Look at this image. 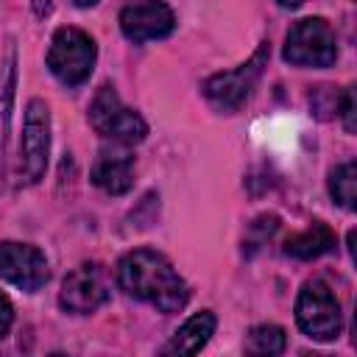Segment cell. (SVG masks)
I'll return each instance as SVG.
<instances>
[{"label": "cell", "mask_w": 357, "mask_h": 357, "mask_svg": "<svg viewBox=\"0 0 357 357\" xmlns=\"http://www.w3.org/2000/svg\"><path fill=\"white\" fill-rule=\"evenodd\" d=\"M337 59V39L324 17H304L293 22L284 39V61L296 67H332Z\"/></svg>", "instance_id": "5"}, {"label": "cell", "mask_w": 357, "mask_h": 357, "mask_svg": "<svg viewBox=\"0 0 357 357\" xmlns=\"http://www.w3.org/2000/svg\"><path fill=\"white\" fill-rule=\"evenodd\" d=\"M215 326H218V318H215V312H209V310H201V312L190 315V318L173 332V337L162 346V357H195V354L209 343Z\"/></svg>", "instance_id": "12"}, {"label": "cell", "mask_w": 357, "mask_h": 357, "mask_svg": "<svg viewBox=\"0 0 357 357\" xmlns=\"http://www.w3.org/2000/svg\"><path fill=\"white\" fill-rule=\"evenodd\" d=\"M89 123L100 137L112 139L114 145H126V148L148 137V123L142 120V114L137 109H128L114 92V86L109 84H103L95 92L89 103Z\"/></svg>", "instance_id": "2"}, {"label": "cell", "mask_w": 357, "mask_h": 357, "mask_svg": "<svg viewBox=\"0 0 357 357\" xmlns=\"http://www.w3.org/2000/svg\"><path fill=\"white\" fill-rule=\"evenodd\" d=\"M92 184L109 195L128 192L134 184V153L126 145H114V142L109 148H100L92 165Z\"/></svg>", "instance_id": "11"}, {"label": "cell", "mask_w": 357, "mask_h": 357, "mask_svg": "<svg viewBox=\"0 0 357 357\" xmlns=\"http://www.w3.org/2000/svg\"><path fill=\"white\" fill-rule=\"evenodd\" d=\"M106 301H109V282H106V271L98 262H84L64 276L59 290V304L67 312L89 315Z\"/></svg>", "instance_id": "8"}, {"label": "cell", "mask_w": 357, "mask_h": 357, "mask_svg": "<svg viewBox=\"0 0 357 357\" xmlns=\"http://www.w3.org/2000/svg\"><path fill=\"white\" fill-rule=\"evenodd\" d=\"M117 282L128 296L153 304L159 312H178L190 301L187 282L153 248L128 251L117 262Z\"/></svg>", "instance_id": "1"}, {"label": "cell", "mask_w": 357, "mask_h": 357, "mask_svg": "<svg viewBox=\"0 0 357 357\" xmlns=\"http://www.w3.org/2000/svg\"><path fill=\"white\" fill-rule=\"evenodd\" d=\"M95 59H98V47L86 31L67 25L53 33L50 50H47V67L61 84L67 86L84 84L92 75Z\"/></svg>", "instance_id": "3"}, {"label": "cell", "mask_w": 357, "mask_h": 357, "mask_svg": "<svg viewBox=\"0 0 357 357\" xmlns=\"http://www.w3.org/2000/svg\"><path fill=\"white\" fill-rule=\"evenodd\" d=\"M337 100H340V95L332 86H315L310 92V106L321 120H326V117H332V112H337Z\"/></svg>", "instance_id": "17"}, {"label": "cell", "mask_w": 357, "mask_h": 357, "mask_svg": "<svg viewBox=\"0 0 357 357\" xmlns=\"http://www.w3.org/2000/svg\"><path fill=\"white\" fill-rule=\"evenodd\" d=\"M329 195L343 209H354V198H357V165L354 162H340L329 173Z\"/></svg>", "instance_id": "16"}, {"label": "cell", "mask_w": 357, "mask_h": 357, "mask_svg": "<svg viewBox=\"0 0 357 357\" xmlns=\"http://www.w3.org/2000/svg\"><path fill=\"white\" fill-rule=\"evenodd\" d=\"M301 357H332V354H318V351H307V354H301Z\"/></svg>", "instance_id": "21"}, {"label": "cell", "mask_w": 357, "mask_h": 357, "mask_svg": "<svg viewBox=\"0 0 357 357\" xmlns=\"http://www.w3.org/2000/svg\"><path fill=\"white\" fill-rule=\"evenodd\" d=\"M50 153V112L45 100L33 98L25 109L22 137H20V178L25 184H36L47 170Z\"/></svg>", "instance_id": "7"}, {"label": "cell", "mask_w": 357, "mask_h": 357, "mask_svg": "<svg viewBox=\"0 0 357 357\" xmlns=\"http://www.w3.org/2000/svg\"><path fill=\"white\" fill-rule=\"evenodd\" d=\"M0 276L25 293H33L47 282L50 271L45 254L36 245L6 240L0 243Z\"/></svg>", "instance_id": "9"}, {"label": "cell", "mask_w": 357, "mask_h": 357, "mask_svg": "<svg viewBox=\"0 0 357 357\" xmlns=\"http://www.w3.org/2000/svg\"><path fill=\"white\" fill-rule=\"evenodd\" d=\"M296 324L312 340H335L343 329L340 304L324 279H310L296 298Z\"/></svg>", "instance_id": "4"}, {"label": "cell", "mask_w": 357, "mask_h": 357, "mask_svg": "<svg viewBox=\"0 0 357 357\" xmlns=\"http://www.w3.org/2000/svg\"><path fill=\"white\" fill-rule=\"evenodd\" d=\"M0 357H28V354H17V351H6V354H0Z\"/></svg>", "instance_id": "22"}, {"label": "cell", "mask_w": 357, "mask_h": 357, "mask_svg": "<svg viewBox=\"0 0 357 357\" xmlns=\"http://www.w3.org/2000/svg\"><path fill=\"white\" fill-rule=\"evenodd\" d=\"M268 56H271V45L262 42V45L254 50V56H251L248 61H243L240 67L209 75V78L204 81V95H206V100H209L218 112H237V109L245 103V98L251 95L257 78L262 75V70H265V64H268Z\"/></svg>", "instance_id": "6"}, {"label": "cell", "mask_w": 357, "mask_h": 357, "mask_svg": "<svg viewBox=\"0 0 357 357\" xmlns=\"http://www.w3.org/2000/svg\"><path fill=\"white\" fill-rule=\"evenodd\" d=\"M354 109H357V103H354V86H349V89L340 95V100H337V112H340L343 126H346L349 134L354 131Z\"/></svg>", "instance_id": "19"}, {"label": "cell", "mask_w": 357, "mask_h": 357, "mask_svg": "<svg viewBox=\"0 0 357 357\" xmlns=\"http://www.w3.org/2000/svg\"><path fill=\"white\" fill-rule=\"evenodd\" d=\"M11 324H14V307H11L8 296H6V293H0V337H6V335H8Z\"/></svg>", "instance_id": "20"}, {"label": "cell", "mask_w": 357, "mask_h": 357, "mask_svg": "<svg viewBox=\"0 0 357 357\" xmlns=\"http://www.w3.org/2000/svg\"><path fill=\"white\" fill-rule=\"evenodd\" d=\"M332 248H335V231L321 220H315L310 229L287 237V243H284V254L293 259H315Z\"/></svg>", "instance_id": "14"}, {"label": "cell", "mask_w": 357, "mask_h": 357, "mask_svg": "<svg viewBox=\"0 0 357 357\" xmlns=\"http://www.w3.org/2000/svg\"><path fill=\"white\" fill-rule=\"evenodd\" d=\"M14 86H17V53L14 47H8L6 56L0 59V190L6 181V139H8V123L14 106Z\"/></svg>", "instance_id": "13"}, {"label": "cell", "mask_w": 357, "mask_h": 357, "mask_svg": "<svg viewBox=\"0 0 357 357\" xmlns=\"http://www.w3.org/2000/svg\"><path fill=\"white\" fill-rule=\"evenodd\" d=\"M276 229H279V218H276V215H259V218L248 226V240H245V243H248L251 248H257V245L265 243Z\"/></svg>", "instance_id": "18"}, {"label": "cell", "mask_w": 357, "mask_h": 357, "mask_svg": "<svg viewBox=\"0 0 357 357\" xmlns=\"http://www.w3.org/2000/svg\"><path fill=\"white\" fill-rule=\"evenodd\" d=\"M176 17L173 8L165 3H131L120 11V31L126 39L142 45L151 39H165L173 33Z\"/></svg>", "instance_id": "10"}, {"label": "cell", "mask_w": 357, "mask_h": 357, "mask_svg": "<svg viewBox=\"0 0 357 357\" xmlns=\"http://www.w3.org/2000/svg\"><path fill=\"white\" fill-rule=\"evenodd\" d=\"M287 346V335L276 324L251 326L245 335V357H279Z\"/></svg>", "instance_id": "15"}]
</instances>
